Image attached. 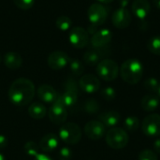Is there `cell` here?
Returning a JSON list of instances; mask_svg holds the SVG:
<instances>
[{"label":"cell","instance_id":"cell-25","mask_svg":"<svg viewBox=\"0 0 160 160\" xmlns=\"http://www.w3.org/2000/svg\"><path fill=\"white\" fill-rule=\"evenodd\" d=\"M72 24L71 19L67 15H61L56 19L55 25L61 31H68L70 29Z\"/></svg>","mask_w":160,"mask_h":160},{"label":"cell","instance_id":"cell-38","mask_svg":"<svg viewBox=\"0 0 160 160\" xmlns=\"http://www.w3.org/2000/svg\"><path fill=\"white\" fill-rule=\"evenodd\" d=\"M129 4V0H119L120 8H127Z\"/></svg>","mask_w":160,"mask_h":160},{"label":"cell","instance_id":"cell-10","mask_svg":"<svg viewBox=\"0 0 160 160\" xmlns=\"http://www.w3.org/2000/svg\"><path fill=\"white\" fill-rule=\"evenodd\" d=\"M131 14L130 11L127 8H117L112 17V24L118 29H125L128 27L131 23Z\"/></svg>","mask_w":160,"mask_h":160},{"label":"cell","instance_id":"cell-34","mask_svg":"<svg viewBox=\"0 0 160 160\" xmlns=\"http://www.w3.org/2000/svg\"><path fill=\"white\" fill-rule=\"evenodd\" d=\"M60 160H70L72 158V151L68 147H62L58 153Z\"/></svg>","mask_w":160,"mask_h":160},{"label":"cell","instance_id":"cell-22","mask_svg":"<svg viewBox=\"0 0 160 160\" xmlns=\"http://www.w3.org/2000/svg\"><path fill=\"white\" fill-rule=\"evenodd\" d=\"M46 113H47V110L45 106L38 102H35L31 104L28 108V114L30 115L31 118L36 120H40L44 118Z\"/></svg>","mask_w":160,"mask_h":160},{"label":"cell","instance_id":"cell-41","mask_svg":"<svg viewBox=\"0 0 160 160\" xmlns=\"http://www.w3.org/2000/svg\"><path fill=\"white\" fill-rule=\"evenodd\" d=\"M0 160H6V158H5V157L2 155V154H0Z\"/></svg>","mask_w":160,"mask_h":160},{"label":"cell","instance_id":"cell-30","mask_svg":"<svg viewBox=\"0 0 160 160\" xmlns=\"http://www.w3.org/2000/svg\"><path fill=\"white\" fill-rule=\"evenodd\" d=\"M84 110L91 114H95L99 111V104L95 99H88L84 104Z\"/></svg>","mask_w":160,"mask_h":160},{"label":"cell","instance_id":"cell-35","mask_svg":"<svg viewBox=\"0 0 160 160\" xmlns=\"http://www.w3.org/2000/svg\"><path fill=\"white\" fill-rule=\"evenodd\" d=\"M8 142L7 137L4 135H0V150L6 148L8 146Z\"/></svg>","mask_w":160,"mask_h":160},{"label":"cell","instance_id":"cell-26","mask_svg":"<svg viewBox=\"0 0 160 160\" xmlns=\"http://www.w3.org/2000/svg\"><path fill=\"white\" fill-rule=\"evenodd\" d=\"M147 49L150 52L156 55H160V36H155L148 40Z\"/></svg>","mask_w":160,"mask_h":160},{"label":"cell","instance_id":"cell-42","mask_svg":"<svg viewBox=\"0 0 160 160\" xmlns=\"http://www.w3.org/2000/svg\"><path fill=\"white\" fill-rule=\"evenodd\" d=\"M158 97L160 98V83H159V88H158Z\"/></svg>","mask_w":160,"mask_h":160},{"label":"cell","instance_id":"cell-9","mask_svg":"<svg viewBox=\"0 0 160 160\" xmlns=\"http://www.w3.org/2000/svg\"><path fill=\"white\" fill-rule=\"evenodd\" d=\"M69 56L63 51H54L48 56V66L53 70H60L69 64Z\"/></svg>","mask_w":160,"mask_h":160},{"label":"cell","instance_id":"cell-19","mask_svg":"<svg viewBox=\"0 0 160 160\" xmlns=\"http://www.w3.org/2000/svg\"><path fill=\"white\" fill-rule=\"evenodd\" d=\"M121 120V115L116 111H109L101 113L98 116V121H100L105 127L113 128Z\"/></svg>","mask_w":160,"mask_h":160},{"label":"cell","instance_id":"cell-1","mask_svg":"<svg viewBox=\"0 0 160 160\" xmlns=\"http://www.w3.org/2000/svg\"><path fill=\"white\" fill-rule=\"evenodd\" d=\"M35 94L36 87L34 83L26 78H19L11 83L8 96L12 104L22 107L32 101Z\"/></svg>","mask_w":160,"mask_h":160},{"label":"cell","instance_id":"cell-6","mask_svg":"<svg viewBox=\"0 0 160 160\" xmlns=\"http://www.w3.org/2000/svg\"><path fill=\"white\" fill-rule=\"evenodd\" d=\"M87 17L91 24L99 26L103 24L108 17L107 8L99 3L92 4L87 9Z\"/></svg>","mask_w":160,"mask_h":160},{"label":"cell","instance_id":"cell-31","mask_svg":"<svg viewBox=\"0 0 160 160\" xmlns=\"http://www.w3.org/2000/svg\"><path fill=\"white\" fill-rule=\"evenodd\" d=\"M100 95H101V97H102L105 100H107V101H112V100H113V99L115 98V97H116V92H115V90H114L112 87L108 86V87H105V88H103V89L101 90Z\"/></svg>","mask_w":160,"mask_h":160},{"label":"cell","instance_id":"cell-37","mask_svg":"<svg viewBox=\"0 0 160 160\" xmlns=\"http://www.w3.org/2000/svg\"><path fill=\"white\" fill-rule=\"evenodd\" d=\"M154 149L157 153L160 154V138L157 139L154 142Z\"/></svg>","mask_w":160,"mask_h":160},{"label":"cell","instance_id":"cell-2","mask_svg":"<svg viewBox=\"0 0 160 160\" xmlns=\"http://www.w3.org/2000/svg\"><path fill=\"white\" fill-rule=\"evenodd\" d=\"M120 76L122 80L130 84L134 85L138 83L143 75V66L138 59L130 58L126 60L120 67Z\"/></svg>","mask_w":160,"mask_h":160},{"label":"cell","instance_id":"cell-7","mask_svg":"<svg viewBox=\"0 0 160 160\" xmlns=\"http://www.w3.org/2000/svg\"><path fill=\"white\" fill-rule=\"evenodd\" d=\"M142 130L148 137L160 136V115L158 113L146 116L142 123Z\"/></svg>","mask_w":160,"mask_h":160},{"label":"cell","instance_id":"cell-15","mask_svg":"<svg viewBox=\"0 0 160 160\" xmlns=\"http://www.w3.org/2000/svg\"><path fill=\"white\" fill-rule=\"evenodd\" d=\"M38 98L45 103H53L58 98V94L55 89L49 84H42L38 88Z\"/></svg>","mask_w":160,"mask_h":160},{"label":"cell","instance_id":"cell-14","mask_svg":"<svg viewBox=\"0 0 160 160\" xmlns=\"http://www.w3.org/2000/svg\"><path fill=\"white\" fill-rule=\"evenodd\" d=\"M112 38V34L109 29H100L98 30L94 35H92L90 42L92 46L96 49H100L108 45Z\"/></svg>","mask_w":160,"mask_h":160},{"label":"cell","instance_id":"cell-40","mask_svg":"<svg viewBox=\"0 0 160 160\" xmlns=\"http://www.w3.org/2000/svg\"><path fill=\"white\" fill-rule=\"evenodd\" d=\"M98 1L100 2V3H103V4H109V3L112 2L113 0H98Z\"/></svg>","mask_w":160,"mask_h":160},{"label":"cell","instance_id":"cell-39","mask_svg":"<svg viewBox=\"0 0 160 160\" xmlns=\"http://www.w3.org/2000/svg\"><path fill=\"white\" fill-rule=\"evenodd\" d=\"M154 5L157 8L160 9V0H154Z\"/></svg>","mask_w":160,"mask_h":160},{"label":"cell","instance_id":"cell-17","mask_svg":"<svg viewBox=\"0 0 160 160\" xmlns=\"http://www.w3.org/2000/svg\"><path fill=\"white\" fill-rule=\"evenodd\" d=\"M151 10L148 0H134L132 3V12L140 20H144Z\"/></svg>","mask_w":160,"mask_h":160},{"label":"cell","instance_id":"cell-16","mask_svg":"<svg viewBox=\"0 0 160 160\" xmlns=\"http://www.w3.org/2000/svg\"><path fill=\"white\" fill-rule=\"evenodd\" d=\"M59 145V139L55 134L49 133L41 138L39 141V149L45 154L54 151Z\"/></svg>","mask_w":160,"mask_h":160},{"label":"cell","instance_id":"cell-43","mask_svg":"<svg viewBox=\"0 0 160 160\" xmlns=\"http://www.w3.org/2000/svg\"><path fill=\"white\" fill-rule=\"evenodd\" d=\"M1 60H2V58H1V55H0V62H1Z\"/></svg>","mask_w":160,"mask_h":160},{"label":"cell","instance_id":"cell-28","mask_svg":"<svg viewBox=\"0 0 160 160\" xmlns=\"http://www.w3.org/2000/svg\"><path fill=\"white\" fill-rule=\"evenodd\" d=\"M24 153L32 158H36L39 154V146L35 142H27L23 146Z\"/></svg>","mask_w":160,"mask_h":160},{"label":"cell","instance_id":"cell-32","mask_svg":"<svg viewBox=\"0 0 160 160\" xmlns=\"http://www.w3.org/2000/svg\"><path fill=\"white\" fill-rule=\"evenodd\" d=\"M13 2L18 8L22 10H27L33 7L35 0H13Z\"/></svg>","mask_w":160,"mask_h":160},{"label":"cell","instance_id":"cell-4","mask_svg":"<svg viewBox=\"0 0 160 160\" xmlns=\"http://www.w3.org/2000/svg\"><path fill=\"white\" fill-rule=\"evenodd\" d=\"M117 63L112 59H103L97 65V73L99 78L106 82L114 81L119 74Z\"/></svg>","mask_w":160,"mask_h":160},{"label":"cell","instance_id":"cell-20","mask_svg":"<svg viewBox=\"0 0 160 160\" xmlns=\"http://www.w3.org/2000/svg\"><path fill=\"white\" fill-rule=\"evenodd\" d=\"M4 64L8 68L15 70L21 68L22 64V58L18 52H8L4 56Z\"/></svg>","mask_w":160,"mask_h":160},{"label":"cell","instance_id":"cell-8","mask_svg":"<svg viewBox=\"0 0 160 160\" xmlns=\"http://www.w3.org/2000/svg\"><path fill=\"white\" fill-rule=\"evenodd\" d=\"M68 38L73 47L77 49H82L87 46L89 42V33L83 27L75 26L70 30Z\"/></svg>","mask_w":160,"mask_h":160},{"label":"cell","instance_id":"cell-13","mask_svg":"<svg viewBox=\"0 0 160 160\" xmlns=\"http://www.w3.org/2000/svg\"><path fill=\"white\" fill-rule=\"evenodd\" d=\"M79 85L83 92L87 94H93L99 90L100 81L93 74H85L80 79Z\"/></svg>","mask_w":160,"mask_h":160},{"label":"cell","instance_id":"cell-21","mask_svg":"<svg viewBox=\"0 0 160 160\" xmlns=\"http://www.w3.org/2000/svg\"><path fill=\"white\" fill-rule=\"evenodd\" d=\"M159 106V98L149 94L144 96L141 100V107L145 112H153Z\"/></svg>","mask_w":160,"mask_h":160},{"label":"cell","instance_id":"cell-5","mask_svg":"<svg viewBox=\"0 0 160 160\" xmlns=\"http://www.w3.org/2000/svg\"><path fill=\"white\" fill-rule=\"evenodd\" d=\"M59 138L67 144H76L81 141L82 129L75 123H64L59 130Z\"/></svg>","mask_w":160,"mask_h":160},{"label":"cell","instance_id":"cell-3","mask_svg":"<svg viewBox=\"0 0 160 160\" xmlns=\"http://www.w3.org/2000/svg\"><path fill=\"white\" fill-rule=\"evenodd\" d=\"M128 132L120 128H112L106 133V142L112 149H123L128 145Z\"/></svg>","mask_w":160,"mask_h":160},{"label":"cell","instance_id":"cell-29","mask_svg":"<svg viewBox=\"0 0 160 160\" xmlns=\"http://www.w3.org/2000/svg\"><path fill=\"white\" fill-rule=\"evenodd\" d=\"M159 83L160 82L156 78L150 77V78H148V79L145 80V82H144V87L148 91H150L152 93H158V88H159Z\"/></svg>","mask_w":160,"mask_h":160},{"label":"cell","instance_id":"cell-27","mask_svg":"<svg viewBox=\"0 0 160 160\" xmlns=\"http://www.w3.org/2000/svg\"><path fill=\"white\" fill-rule=\"evenodd\" d=\"M69 68L72 74L75 76H81L84 72V67L82 63L78 59H70Z\"/></svg>","mask_w":160,"mask_h":160},{"label":"cell","instance_id":"cell-12","mask_svg":"<svg viewBox=\"0 0 160 160\" xmlns=\"http://www.w3.org/2000/svg\"><path fill=\"white\" fill-rule=\"evenodd\" d=\"M49 118L55 125H63L68 118V111L58 101L52 103L49 110Z\"/></svg>","mask_w":160,"mask_h":160},{"label":"cell","instance_id":"cell-33","mask_svg":"<svg viewBox=\"0 0 160 160\" xmlns=\"http://www.w3.org/2000/svg\"><path fill=\"white\" fill-rule=\"evenodd\" d=\"M138 160H158V156L156 153H154V151L146 149L143 150L140 153L139 155V158Z\"/></svg>","mask_w":160,"mask_h":160},{"label":"cell","instance_id":"cell-23","mask_svg":"<svg viewBox=\"0 0 160 160\" xmlns=\"http://www.w3.org/2000/svg\"><path fill=\"white\" fill-rule=\"evenodd\" d=\"M83 60L88 66H97L101 61V54L97 50H88L83 55Z\"/></svg>","mask_w":160,"mask_h":160},{"label":"cell","instance_id":"cell-36","mask_svg":"<svg viewBox=\"0 0 160 160\" xmlns=\"http://www.w3.org/2000/svg\"><path fill=\"white\" fill-rule=\"evenodd\" d=\"M34 160H53L52 158H50L47 154H38Z\"/></svg>","mask_w":160,"mask_h":160},{"label":"cell","instance_id":"cell-11","mask_svg":"<svg viewBox=\"0 0 160 160\" xmlns=\"http://www.w3.org/2000/svg\"><path fill=\"white\" fill-rule=\"evenodd\" d=\"M106 132V127L98 120L89 121L84 126V133L85 135L93 141L100 140Z\"/></svg>","mask_w":160,"mask_h":160},{"label":"cell","instance_id":"cell-18","mask_svg":"<svg viewBox=\"0 0 160 160\" xmlns=\"http://www.w3.org/2000/svg\"><path fill=\"white\" fill-rule=\"evenodd\" d=\"M78 100V91L75 90H69L66 89L64 93L61 95H58V98L56 101H58L60 104L65 106L67 109L73 107Z\"/></svg>","mask_w":160,"mask_h":160},{"label":"cell","instance_id":"cell-24","mask_svg":"<svg viewBox=\"0 0 160 160\" xmlns=\"http://www.w3.org/2000/svg\"><path fill=\"white\" fill-rule=\"evenodd\" d=\"M140 119L134 115L128 116L125 119L124 122V127L125 129L129 131V132H135L136 130H138L139 127H140Z\"/></svg>","mask_w":160,"mask_h":160}]
</instances>
